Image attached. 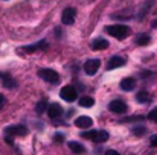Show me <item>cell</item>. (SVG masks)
Wrapping results in <instances>:
<instances>
[{"instance_id": "6da1fadb", "label": "cell", "mask_w": 157, "mask_h": 155, "mask_svg": "<svg viewBox=\"0 0 157 155\" xmlns=\"http://www.w3.org/2000/svg\"><path fill=\"white\" fill-rule=\"evenodd\" d=\"M105 31L108 35H111L117 40H125L130 35V28L125 24H111V26H107Z\"/></svg>"}, {"instance_id": "7a4b0ae2", "label": "cell", "mask_w": 157, "mask_h": 155, "mask_svg": "<svg viewBox=\"0 0 157 155\" xmlns=\"http://www.w3.org/2000/svg\"><path fill=\"white\" fill-rule=\"evenodd\" d=\"M81 137L89 138L95 143H104V142L108 140L110 134L107 131H90V132H81Z\"/></svg>"}, {"instance_id": "3957f363", "label": "cell", "mask_w": 157, "mask_h": 155, "mask_svg": "<svg viewBox=\"0 0 157 155\" xmlns=\"http://www.w3.org/2000/svg\"><path fill=\"white\" fill-rule=\"evenodd\" d=\"M38 75H40L41 79H44V81H48V82H51V84H56V82L59 81L58 72H55L52 68H43V70L38 72Z\"/></svg>"}, {"instance_id": "277c9868", "label": "cell", "mask_w": 157, "mask_h": 155, "mask_svg": "<svg viewBox=\"0 0 157 155\" xmlns=\"http://www.w3.org/2000/svg\"><path fill=\"white\" fill-rule=\"evenodd\" d=\"M5 132H6V137H14V135L25 137L28 134V128L25 125H14V126H8Z\"/></svg>"}, {"instance_id": "5b68a950", "label": "cell", "mask_w": 157, "mask_h": 155, "mask_svg": "<svg viewBox=\"0 0 157 155\" xmlns=\"http://www.w3.org/2000/svg\"><path fill=\"white\" fill-rule=\"evenodd\" d=\"M59 96H61L66 102H75V101L78 99V93H76V90H75L73 87H70V85L63 87Z\"/></svg>"}, {"instance_id": "8992f818", "label": "cell", "mask_w": 157, "mask_h": 155, "mask_svg": "<svg viewBox=\"0 0 157 155\" xmlns=\"http://www.w3.org/2000/svg\"><path fill=\"white\" fill-rule=\"evenodd\" d=\"M99 65H101V61H99L98 58H95V59H87V61L84 62V72H86L89 76H93V75L98 72Z\"/></svg>"}, {"instance_id": "52a82bcc", "label": "cell", "mask_w": 157, "mask_h": 155, "mask_svg": "<svg viewBox=\"0 0 157 155\" xmlns=\"http://www.w3.org/2000/svg\"><path fill=\"white\" fill-rule=\"evenodd\" d=\"M75 17H76V9L75 8H66L63 11L61 15V21L64 24H73L75 23Z\"/></svg>"}, {"instance_id": "ba28073f", "label": "cell", "mask_w": 157, "mask_h": 155, "mask_svg": "<svg viewBox=\"0 0 157 155\" xmlns=\"http://www.w3.org/2000/svg\"><path fill=\"white\" fill-rule=\"evenodd\" d=\"M108 109H110L111 113H114V114H124V113L127 111V103L119 101V99H116V101H111V102H110Z\"/></svg>"}, {"instance_id": "9c48e42d", "label": "cell", "mask_w": 157, "mask_h": 155, "mask_svg": "<svg viewBox=\"0 0 157 155\" xmlns=\"http://www.w3.org/2000/svg\"><path fill=\"white\" fill-rule=\"evenodd\" d=\"M0 79H2V85H3L5 88H15V87H17V81H15L9 73L0 72Z\"/></svg>"}, {"instance_id": "30bf717a", "label": "cell", "mask_w": 157, "mask_h": 155, "mask_svg": "<svg viewBox=\"0 0 157 155\" xmlns=\"http://www.w3.org/2000/svg\"><path fill=\"white\" fill-rule=\"evenodd\" d=\"M124 64H125V58H122V56H111V58L108 59V62H107V68H108V70L119 68V67H122Z\"/></svg>"}, {"instance_id": "8fae6325", "label": "cell", "mask_w": 157, "mask_h": 155, "mask_svg": "<svg viewBox=\"0 0 157 155\" xmlns=\"http://www.w3.org/2000/svg\"><path fill=\"white\" fill-rule=\"evenodd\" d=\"M75 125H76L78 128H81V129H86V128H90V126L93 125V120H92L89 116H81V117H78V119L75 120Z\"/></svg>"}, {"instance_id": "7c38bea8", "label": "cell", "mask_w": 157, "mask_h": 155, "mask_svg": "<svg viewBox=\"0 0 157 155\" xmlns=\"http://www.w3.org/2000/svg\"><path fill=\"white\" fill-rule=\"evenodd\" d=\"M48 114L51 119H56L63 114V106L59 103H51L49 108H48Z\"/></svg>"}, {"instance_id": "4fadbf2b", "label": "cell", "mask_w": 157, "mask_h": 155, "mask_svg": "<svg viewBox=\"0 0 157 155\" xmlns=\"http://www.w3.org/2000/svg\"><path fill=\"white\" fill-rule=\"evenodd\" d=\"M134 87H136V81H134L133 78H124V79L121 81V88H122L124 91H131Z\"/></svg>"}, {"instance_id": "5bb4252c", "label": "cell", "mask_w": 157, "mask_h": 155, "mask_svg": "<svg viewBox=\"0 0 157 155\" xmlns=\"http://www.w3.org/2000/svg\"><path fill=\"white\" fill-rule=\"evenodd\" d=\"M107 47H108V41L104 38H96L92 43V49H95V50H104Z\"/></svg>"}, {"instance_id": "9a60e30c", "label": "cell", "mask_w": 157, "mask_h": 155, "mask_svg": "<svg viewBox=\"0 0 157 155\" xmlns=\"http://www.w3.org/2000/svg\"><path fill=\"white\" fill-rule=\"evenodd\" d=\"M69 149H70L73 154H82V152H84V146L79 145L78 142H69Z\"/></svg>"}, {"instance_id": "2e32d148", "label": "cell", "mask_w": 157, "mask_h": 155, "mask_svg": "<svg viewBox=\"0 0 157 155\" xmlns=\"http://www.w3.org/2000/svg\"><path fill=\"white\" fill-rule=\"evenodd\" d=\"M93 103H95V101H93V98H90V96H82V98L79 99V105L84 106V108H90Z\"/></svg>"}, {"instance_id": "e0dca14e", "label": "cell", "mask_w": 157, "mask_h": 155, "mask_svg": "<svg viewBox=\"0 0 157 155\" xmlns=\"http://www.w3.org/2000/svg\"><path fill=\"white\" fill-rule=\"evenodd\" d=\"M136 99H137V102L139 103H148L150 101H151V98H150V94H148L147 91H140V93H137Z\"/></svg>"}, {"instance_id": "ac0fdd59", "label": "cell", "mask_w": 157, "mask_h": 155, "mask_svg": "<svg viewBox=\"0 0 157 155\" xmlns=\"http://www.w3.org/2000/svg\"><path fill=\"white\" fill-rule=\"evenodd\" d=\"M44 46H48V43H46V41H40V43H37V44H34V46H26L25 50L26 52H35V50H38L40 47H44Z\"/></svg>"}, {"instance_id": "d6986e66", "label": "cell", "mask_w": 157, "mask_h": 155, "mask_svg": "<svg viewBox=\"0 0 157 155\" xmlns=\"http://www.w3.org/2000/svg\"><path fill=\"white\" fill-rule=\"evenodd\" d=\"M150 41H151V38L148 35H139L137 40H136V43L139 46H147V44H150Z\"/></svg>"}, {"instance_id": "ffe728a7", "label": "cell", "mask_w": 157, "mask_h": 155, "mask_svg": "<svg viewBox=\"0 0 157 155\" xmlns=\"http://www.w3.org/2000/svg\"><path fill=\"white\" fill-rule=\"evenodd\" d=\"M148 119H150V120H153V122H157V108L151 109V111L148 113Z\"/></svg>"}, {"instance_id": "44dd1931", "label": "cell", "mask_w": 157, "mask_h": 155, "mask_svg": "<svg viewBox=\"0 0 157 155\" xmlns=\"http://www.w3.org/2000/svg\"><path fill=\"white\" fill-rule=\"evenodd\" d=\"M150 145H151V146H157V134L150 137Z\"/></svg>"}, {"instance_id": "7402d4cb", "label": "cell", "mask_w": 157, "mask_h": 155, "mask_svg": "<svg viewBox=\"0 0 157 155\" xmlns=\"http://www.w3.org/2000/svg\"><path fill=\"white\" fill-rule=\"evenodd\" d=\"M43 111H44V102H40L38 105H37V113H38V114H41Z\"/></svg>"}, {"instance_id": "603a6c76", "label": "cell", "mask_w": 157, "mask_h": 155, "mask_svg": "<svg viewBox=\"0 0 157 155\" xmlns=\"http://www.w3.org/2000/svg\"><path fill=\"white\" fill-rule=\"evenodd\" d=\"M134 134H137V135L145 134V128H137V129H134Z\"/></svg>"}, {"instance_id": "cb8c5ba5", "label": "cell", "mask_w": 157, "mask_h": 155, "mask_svg": "<svg viewBox=\"0 0 157 155\" xmlns=\"http://www.w3.org/2000/svg\"><path fill=\"white\" fill-rule=\"evenodd\" d=\"M105 155H119V152H116V151H113V149H108V151L105 152Z\"/></svg>"}, {"instance_id": "d4e9b609", "label": "cell", "mask_w": 157, "mask_h": 155, "mask_svg": "<svg viewBox=\"0 0 157 155\" xmlns=\"http://www.w3.org/2000/svg\"><path fill=\"white\" fill-rule=\"evenodd\" d=\"M3 103H5V96H3V94H0V108L3 106Z\"/></svg>"}, {"instance_id": "484cf974", "label": "cell", "mask_w": 157, "mask_h": 155, "mask_svg": "<svg viewBox=\"0 0 157 155\" xmlns=\"http://www.w3.org/2000/svg\"><path fill=\"white\" fill-rule=\"evenodd\" d=\"M63 140V135H55V142H61Z\"/></svg>"}]
</instances>
